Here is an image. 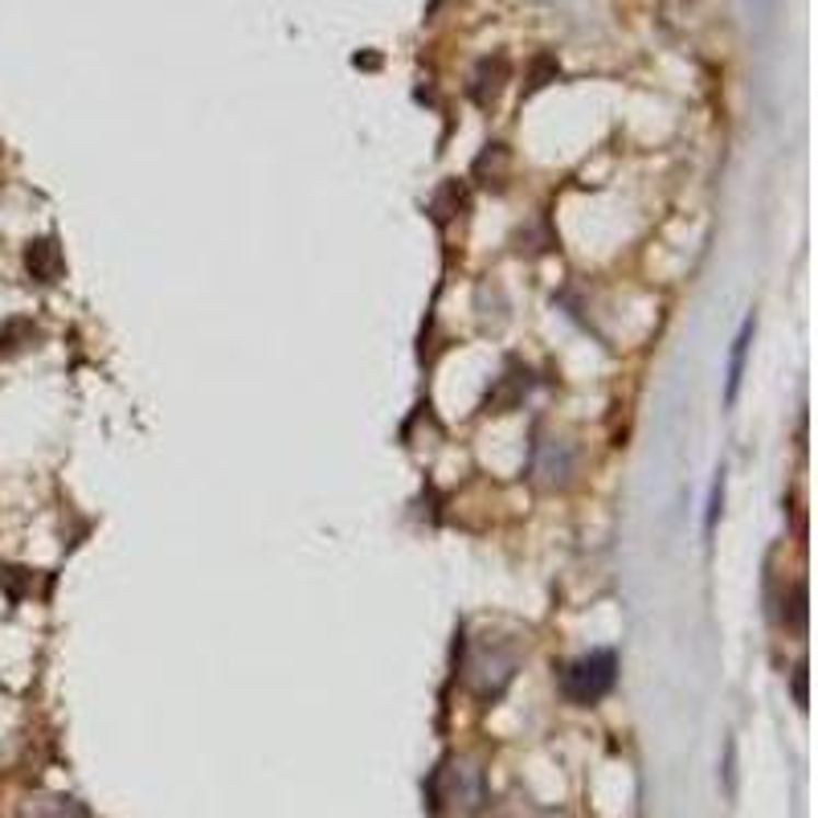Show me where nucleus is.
<instances>
[{"label": "nucleus", "instance_id": "nucleus-1", "mask_svg": "<svg viewBox=\"0 0 818 818\" xmlns=\"http://www.w3.org/2000/svg\"><path fill=\"white\" fill-rule=\"evenodd\" d=\"M618 683V655L614 650H589L581 659H573L565 671H561V692L569 704L577 708H594L598 700L614 692Z\"/></svg>", "mask_w": 818, "mask_h": 818}, {"label": "nucleus", "instance_id": "nucleus-2", "mask_svg": "<svg viewBox=\"0 0 818 818\" xmlns=\"http://www.w3.org/2000/svg\"><path fill=\"white\" fill-rule=\"evenodd\" d=\"M434 794H438V803H447L459 815H479L487 803V782H483V770L471 761H450L447 770H438V777H434Z\"/></svg>", "mask_w": 818, "mask_h": 818}, {"label": "nucleus", "instance_id": "nucleus-3", "mask_svg": "<svg viewBox=\"0 0 818 818\" xmlns=\"http://www.w3.org/2000/svg\"><path fill=\"white\" fill-rule=\"evenodd\" d=\"M532 479L541 483V487H565L573 479V471H577V454H573V447L565 442V438H544V434H537V442H532Z\"/></svg>", "mask_w": 818, "mask_h": 818}, {"label": "nucleus", "instance_id": "nucleus-4", "mask_svg": "<svg viewBox=\"0 0 818 818\" xmlns=\"http://www.w3.org/2000/svg\"><path fill=\"white\" fill-rule=\"evenodd\" d=\"M504 82H508V58H504V54H492V58H483V62L475 66L466 94H471L475 107H492L495 99L504 94Z\"/></svg>", "mask_w": 818, "mask_h": 818}, {"label": "nucleus", "instance_id": "nucleus-5", "mask_svg": "<svg viewBox=\"0 0 818 818\" xmlns=\"http://www.w3.org/2000/svg\"><path fill=\"white\" fill-rule=\"evenodd\" d=\"M25 266H30V275L37 278V283H58L66 270L58 238H37V242H30V246H25Z\"/></svg>", "mask_w": 818, "mask_h": 818}, {"label": "nucleus", "instance_id": "nucleus-6", "mask_svg": "<svg viewBox=\"0 0 818 818\" xmlns=\"http://www.w3.org/2000/svg\"><path fill=\"white\" fill-rule=\"evenodd\" d=\"M525 393H528V369L511 360L508 372H504V377L495 381L492 393H487V414H508V410H516V405L525 402Z\"/></svg>", "mask_w": 818, "mask_h": 818}, {"label": "nucleus", "instance_id": "nucleus-7", "mask_svg": "<svg viewBox=\"0 0 818 818\" xmlns=\"http://www.w3.org/2000/svg\"><path fill=\"white\" fill-rule=\"evenodd\" d=\"M16 818H91V815L82 810V803L66 798V794H37V798H30V803L21 806Z\"/></svg>", "mask_w": 818, "mask_h": 818}, {"label": "nucleus", "instance_id": "nucleus-8", "mask_svg": "<svg viewBox=\"0 0 818 818\" xmlns=\"http://www.w3.org/2000/svg\"><path fill=\"white\" fill-rule=\"evenodd\" d=\"M753 332H757V324H753V320H745V324H741V332H737V341H733V360H728V389H725V402H728V405L737 402V393H741L745 356H749V344H753Z\"/></svg>", "mask_w": 818, "mask_h": 818}, {"label": "nucleus", "instance_id": "nucleus-9", "mask_svg": "<svg viewBox=\"0 0 818 818\" xmlns=\"http://www.w3.org/2000/svg\"><path fill=\"white\" fill-rule=\"evenodd\" d=\"M463 205H466V197H463V185H459V181H447V185H442V188H438V193H434V201H430V214H434V221H438V226H447L450 217L459 214V209H463Z\"/></svg>", "mask_w": 818, "mask_h": 818}, {"label": "nucleus", "instance_id": "nucleus-10", "mask_svg": "<svg viewBox=\"0 0 818 818\" xmlns=\"http://www.w3.org/2000/svg\"><path fill=\"white\" fill-rule=\"evenodd\" d=\"M721 511H725V471H716V483H712V499H708V532L716 528V520H721Z\"/></svg>", "mask_w": 818, "mask_h": 818}, {"label": "nucleus", "instance_id": "nucleus-11", "mask_svg": "<svg viewBox=\"0 0 818 818\" xmlns=\"http://www.w3.org/2000/svg\"><path fill=\"white\" fill-rule=\"evenodd\" d=\"M549 78H556V62H553V58H541V62H537V74H532V82H528V87H532V91H541V87H549Z\"/></svg>", "mask_w": 818, "mask_h": 818}, {"label": "nucleus", "instance_id": "nucleus-12", "mask_svg": "<svg viewBox=\"0 0 818 818\" xmlns=\"http://www.w3.org/2000/svg\"><path fill=\"white\" fill-rule=\"evenodd\" d=\"M725 786H728V798L737 794V745L728 741V757H725Z\"/></svg>", "mask_w": 818, "mask_h": 818}, {"label": "nucleus", "instance_id": "nucleus-13", "mask_svg": "<svg viewBox=\"0 0 818 818\" xmlns=\"http://www.w3.org/2000/svg\"><path fill=\"white\" fill-rule=\"evenodd\" d=\"M794 695H798V704L806 708V667H798V676H794Z\"/></svg>", "mask_w": 818, "mask_h": 818}, {"label": "nucleus", "instance_id": "nucleus-14", "mask_svg": "<svg viewBox=\"0 0 818 818\" xmlns=\"http://www.w3.org/2000/svg\"><path fill=\"white\" fill-rule=\"evenodd\" d=\"M761 4H770V0H761Z\"/></svg>", "mask_w": 818, "mask_h": 818}]
</instances>
